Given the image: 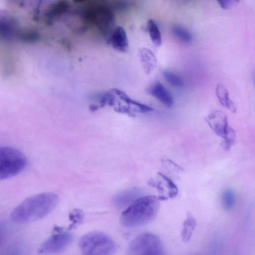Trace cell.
Instances as JSON below:
<instances>
[{"instance_id": "cell-1", "label": "cell", "mask_w": 255, "mask_h": 255, "mask_svg": "<svg viewBox=\"0 0 255 255\" xmlns=\"http://www.w3.org/2000/svg\"><path fill=\"white\" fill-rule=\"evenodd\" d=\"M59 201L57 194L51 192L39 193L27 198L12 211V220L27 223L41 219L56 207Z\"/></svg>"}, {"instance_id": "cell-2", "label": "cell", "mask_w": 255, "mask_h": 255, "mask_svg": "<svg viewBox=\"0 0 255 255\" xmlns=\"http://www.w3.org/2000/svg\"><path fill=\"white\" fill-rule=\"evenodd\" d=\"M158 197L146 195L139 197L122 213L121 224L126 228H135L144 225L156 217L159 208Z\"/></svg>"}, {"instance_id": "cell-3", "label": "cell", "mask_w": 255, "mask_h": 255, "mask_svg": "<svg viewBox=\"0 0 255 255\" xmlns=\"http://www.w3.org/2000/svg\"><path fill=\"white\" fill-rule=\"evenodd\" d=\"M79 247L84 255H113L117 248L110 236L98 231L84 235L79 240Z\"/></svg>"}, {"instance_id": "cell-4", "label": "cell", "mask_w": 255, "mask_h": 255, "mask_svg": "<svg viewBox=\"0 0 255 255\" xmlns=\"http://www.w3.org/2000/svg\"><path fill=\"white\" fill-rule=\"evenodd\" d=\"M27 160L19 150L10 146L0 147V179L14 177L25 168Z\"/></svg>"}, {"instance_id": "cell-5", "label": "cell", "mask_w": 255, "mask_h": 255, "mask_svg": "<svg viewBox=\"0 0 255 255\" xmlns=\"http://www.w3.org/2000/svg\"><path fill=\"white\" fill-rule=\"evenodd\" d=\"M205 120L214 133L223 139V148L230 150L236 142V133L229 125L227 115L221 111L215 110L209 114Z\"/></svg>"}, {"instance_id": "cell-6", "label": "cell", "mask_w": 255, "mask_h": 255, "mask_svg": "<svg viewBox=\"0 0 255 255\" xmlns=\"http://www.w3.org/2000/svg\"><path fill=\"white\" fill-rule=\"evenodd\" d=\"M128 255H165L161 241L151 233L138 235L130 243Z\"/></svg>"}, {"instance_id": "cell-7", "label": "cell", "mask_w": 255, "mask_h": 255, "mask_svg": "<svg viewBox=\"0 0 255 255\" xmlns=\"http://www.w3.org/2000/svg\"><path fill=\"white\" fill-rule=\"evenodd\" d=\"M73 239L71 233L57 227L54 233L40 246L38 252L40 254L47 255L60 253L67 249Z\"/></svg>"}, {"instance_id": "cell-8", "label": "cell", "mask_w": 255, "mask_h": 255, "mask_svg": "<svg viewBox=\"0 0 255 255\" xmlns=\"http://www.w3.org/2000/svg\"><path fill=\"white\" fill-rule=\"evenodd\" d=\"M113 90L118 98L124 104L119 105L116 109L117 112L134 116L135 112L143 113L153 110L151 107L132 99L124 92L117 89Z\"/></svg>"}, {"instance_id": "cell-9", "label": "cell", "mask_w": 255, "mask_h": 255, "mask_svg": "<svg viewBox=\"0 0 255 255\" xmlns=\"http://www.w3.org/2000/svg\"><path fill=\"white\" fill-rule=\"evenodd\" d=\"M109 43L116 50L125 52L128 48V41L125 29L121 26L116 27L112 33Z\"/></svg>"}, {"instance_id": "cell-10", "label": "cell", "mask_w": 255, "mask_h": 255, "mask_svg": "<svg viewBox=\"0 0 255 255\" xmlns=\"http://www.w3.org/2000/svg\"><path fill=\"white\" fill-rule=\"evenodd\" d=\"M147 92L167 107H171L173 104L172 95L167 89L159 82L155 83L149 88Z\"/></svg>"}, {"instance_id": "cell-11", "label": "cell", "mask_w": 255, "mask_h": 255, "mask_svg": "<svg viewBox=\"0 0 255 255\" xmlns=\"http://www.w3.org/2000/svg\"><path fill=\"white\" fill-rule=\"evenodd\" d=\"M139 56L144 72L146 74L152 73L157 64V59L154 54L151 50L145 47L140 49Z\"/></svg>"}, {"instance_id": "cell-12", "label": "cell", "mask_w": 255, "mask_h": 255, "mask_svg": "<svg viewBox=\"0 0 255 255\" xmlns=\"http://www.w3.org/2000/svg\"><path fill=\"white\" fill-rule=\"evenodd\" d=\"M216 94L219 102L223 107L233 113H236L237 107L230 99L228 90L223 85L219 84L217 86Z\"/></svg>"}, {"instance_id": "cell-13", "label": "cell", "mask_w": 255, "mask_h": 255, "mask_svg": "<svg viewBox=\"0 0 255 255\" xmlns=\"http://www.w3.org/2000/svg\"><path fill=\"white\" fill-rule=\"evenodd\" d=\"M147 28L150 39L156 46H159L162 43V37L160 29L155 22L151 19L147 22Z\"/></svg>"}, {"instance_id": "cell-14", "label": "cell", "mask_w": 255, "mask_h": 255, "mask_svg": "<svg viewBox=\"0 0 255 255\" xmlns=\"http://www.w3.org/2000/svg\"><path fill=\"white\" fill-rule=\"evenodd\" d=\"M196 225L195 219L189 213L183 223V229L181 232V238L183 241L187 242L190 240Z\"/></svg>"}, {"instance_id": "cell-15", "label": "cell", "mask_w": 255, "mask_h": 255, "mask_svg": "<svg viewBox=\"0 0 255 255\" xmlns=\"http://www.w3.org/2000/svg\"><path fill=\"white\" fill-rule=\"evenodd\" d=\"M171 32L177 39L184 43L189 44L192 41L191 33L180 25H173L171 28Z\"/></svg>"}, {"instance_id": "cell-16", "label": "cell", "mask_w": 255, "mask_h": 255, "mask_svg": "<svg viewBox=\"0 0 255 255\" xmlns=\"http://www.w3.org/2000/svg\"><path fill=\"white\" fill-rule=\"evenodd\" d=\"M222 204L224 209L229 211L232 210L235 204L236 197L234 191L230 189L225 190L222 194Z\"/></svg>"}, {"instance_id": "cell-17", "label": "cell", "mask_w": 255, "mask_h": 255, "mask_svg": "<svg viewBox=\"0 0 255 255\" xmlns=\"http://www.w3.org/2000/svg\"><path fill=\"white\" fill-rule=\"evenodd\" d=\"M162 75L165 80L169 84L176 88H182L184 86V81L182 78L175 73L165 70Z\"/></svg>"}, {"instance_id": "cell-18", "label": "cell", "mask_w": 255, "mask_h": 255, "mask_svg": "<svg viewBox=\"0 0 255 255\" xmlns=\"http://www.w3.org/2000/svg\"><path fill=\"white\" fill-rule=\"evenodd\" d=\"M69 218L72 223L71 225V228H72L83 222L84 219V214L81 209H75L70 212Z\"/></svg>"}, {"instance_id": "cell-19", "label": "cell", "mask_w": 255, "mask_h": 255, "mask_svg": "<svg viewBox=\"0 0 255 255\" xmlns=\"http://www.w3.org/2000/svg\"><path fill=\"white\" fill-rule=\"evenodd\" d=\"M220 6L222 8L224 9H227L228 8L229 6L231 4V2L232 1L228 0H218L217 1Z\"/></svg>"}, {"instance_id": "cell-20", "label": "cell", "mask_w": 255, "mask_h": 255, "mask_svg": "<svg viewBox=\"0 0 255 255\" xmlns=\"http://www.w3.org/2000/svg\"></svg>"}]
</instances>
